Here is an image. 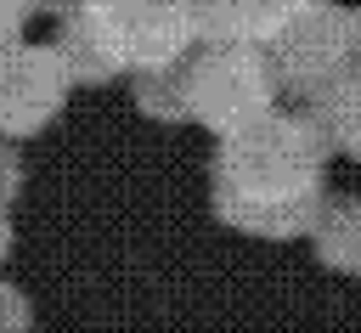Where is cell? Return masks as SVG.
<instances>
[{"label": "cell", "instance_id": "obj_11", "mask_svg": "<svg viewBox=\"0 0 361 333\" xmlns=\"http://www.w3.org/2000/svg\"><path fill=\"white\" fill-rule=\"evenodd\" d=\"M0 333H34V299L0 277Z\"/></svg>", "mask_w": 361, "mask_h": 333}, {"label": "cell", "instance_id": "obj_16", "mask_svg": "<svg viewBox=\"0 0 361 333\" xmlns=\"http://www.w3.org/2000/svg\"><path fill=\"white\" fill-rule=\"evenodd\" d=\"M34 6H39V11H56V17H62V11L73 6V0H34Z\"/></svg>", "mask_w": 361, "mask_h": 333}, {"label": "cell", "instance_id": "obj_5", "mask_svg": "<svg viewBox=\"0 0 361 333\" xmlns=\"http://www.w3.org/2000/svg\"><path fill=\"white\" fill-rule=\"evenodd\" d=\"M73 96V73L56 40H11L0 45V135L28 141L45 135Z\"/></svg>", "mask_w": 361, "mask_h": 333}, {"label": "cell", "instance_id": "obj_7", "mask_svg": "<svg viewBox=\"0 0 361 333\" xmlns=\"http://www.w3.org/2000/svg\"><path fill=\"white\" fill-rule=\"evenodd\" d=\"M130 96H135V113L152 119V124H192V79H186V56L135 68V73H130Z\"/></svg>", "mask_w": 361, "mask_h": 333}, {"label": "cell", "instance_id": "obj_4", "mask_svg": "<svg viewBox=\"0 0 361 333\" xmlns=\"http://www.w3.org/2000/svg\"><path fill=\"white\" fill-rule=\"evenodd\" d=\"M271 68H276V85L299 102L322 96L333 79L350 73V11L333 6V0H310L299 17H288L271 40Z\"/></svg>", "mask_w": 361, "mask_h": 333}, {"label": "cell", "instance_id": "obj_10", "mask_svg": "<svg viewBox=\"0 0 361 333\" xmlns=\"http://www.w3.org/2000/svg\"><path fill=\"white\" fill-rule=\"evenodd\" d=\"M56 51H62L73 85H113V79H124V73L113 68V56L90 40V28H85L73 11H62V23H56Z\"/></svg>", "mask_w": 361, "mask_h": 333}, {"label": "cell", "instance_id": "obj_2", "mask_svg": "<svg viewBox=\"0 0 361 333\" xmlns=\"http://www.w3.org/2000/svg\"><path fill=\"white\" fill-rule=\"evenodd\" d=\"M186 79H192V124L214 135L243 130L248 119L271 113L282 96L271 51L254 40H197L186 51Z\"/></svg>", "mask_w": 361, "mask_h": 333}, {"label": "cell", "instance_id": "obj_6", "mask_svg": "<svg viewBox=\"0 0 361 333\" xmlns=\"http://www.w3.org/2000/svg\"><path fill=\"white\" fill-rule=\"evenodd\" d=\"M192 6H197V40H254V45H265L310 0H192Z\"/></svg>", "mask_w": 361, "mask_h": 333}, {"label": "cell", "instance_id": "obj_3", "mask_svg": "<svg viewBox=\"0 0 361 333\" xmlns=\"http://www.w3.org/2000/svg\"><path fill=\"white\" fill-rule=\"evenodd\" d=\"M90 40L113 56V68L130 79L135 68L186 56L197 45V6L192 0H73L68 6Z\"/></svg>", "mask_w": 361, "mask_h": 333}, {"label": "cell", "instance_id": "obj_1", "mask_svg": "<svg viewBox=\"0 0 361 333\" xmlns=\"http://www.w3.org/2000/svg\"><path fill=\"white\" fill-rule=\"evenodd\" d=\"M327 158L333 147L310 113L271 107L243 130L214 135V158H209L214 220L265 243L310 237L327 203Z\"/></svg>", "mask_w": 361, "mask_h": 333}, {"label": "cell", "instance_id": "obj_9", "mask_svg": "<svg viewBox=\"0 0 361 333\" xmlns=\"http://www.w3.org/2000/svg\"><path fill=\"white\" fill-rule=\"evenodd\" d=\"M305 113L322 124V135H327L333 152H344V158L361 164V73H355V68H350L344 79H333L322 96H310Z\"/></svg>", "mask_w": 361, "mask_h": 333}, {"label": "cell", "instance_id": "obj_8", "mask_svg": "<svg viewBox=\"0 0 361 333\" xmlns=\"http://www.w3.org/2000/svg\"><path fill=\"white\" fill-rule=\"evenodd\" d=\"M310 248L333 277H361V198H327L310 226Z\"/></svg>", "mask_w": 361, "mask_h": 333}, {"label": "cell", "instance_id": "obj_13", "mask_svg": "<svg viewBox=\"0 0 361 333\" xmlns=\"http://www.w3.org/2000/svg\"><path fill=\"white\" fill-rule=\"evenodd\" d=\"M34 11H39L34 0H0V45L23 40V28H28V17H34Z\"/></svg>", "mask_w": 361, "mask_h": 333}, {"label": "cell", "instance_id": "obj_14", "mask_svg": "<svg viewBox=\"0 0 361 333\" xmlns=\"http://www.w3.org/2000/svg\"><path fill=\"white\" fill-rule=\"evenodd\" d=\"M350 68L361 73V11H350Z\"/></svg>", "mask_w": 361, "mask_h": 333}, {"label": "cell", "instance_id": "obj_12", "mask_svg": "<svg viewBox=\"0 0 361 333\" xmlns=\"http://www.w3.org/2000/svg\"><path fill=\"white\" fill-rule=\"evenodd\" d=\"M23 152H17V141L11 135H0V209H11L17 203V192H23Z\"/></svg>", "mask_w": 361, "mask_h": 333}, {"label": "cell", "instance_id": "obj_15", "mask_svg": "<svg viewBox=\"0 0 361 333\" xmlns=\"http://www.w3.org/2000/svg\"><path fill=\"white\" fill-rule=\"evenodd\" d=\"M6 254H11V209H0V265H6Z\"/></svg>", "mask_w": 361, "mask_h": 333}]
</instances>
